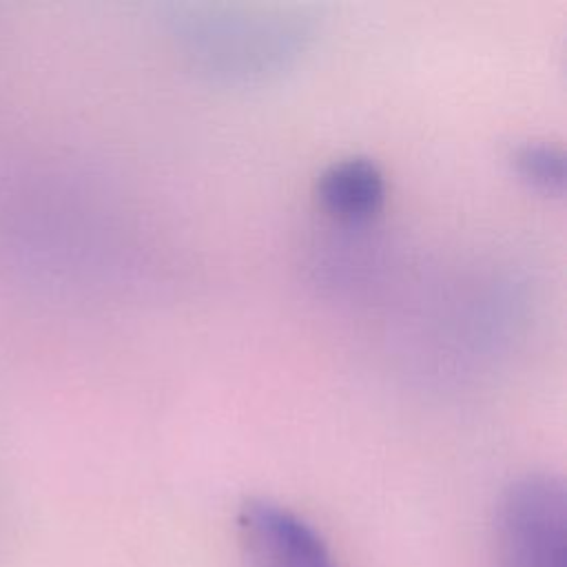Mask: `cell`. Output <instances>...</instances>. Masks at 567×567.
<instances>
[{"label":"cell","mask_w":567,"mask_h":567,"mask_svg":"<svg viewBox=\"0 0 567 567\" xmlns=\"http://www.w3.org/2000/svg\"><path fill=\"white\" fill-rule=\"evenodd\" d=\"M388 184L381 166L363 155L339 157L321 168L315 195L321 208L346 221L372 217L385 199Z\"/></svg>","instance_id":"cell-3"},{"label":"cell","mask_w":567,"mask_h":567,"mask_svg":"<svg viewBox=\"0 0 567 567\" xmlns=\"http://www.w3.org/2000/svg\"><path fill=\"white\" fill-rule=\"evenodd\" d=\"M498 567H567V498L558 476L525 474L496 512Z\"/></svg>","instance_id":"cell-1"},{"label":"cell","mask_w":567,"mask_h":567,"mask_svg":"<svg viewBox=\"0 0 567 567\" xmlns=\"http://www.w3.org/2000/svg\"><path fill=\"white\" fill-rule=\"evenodd\" d=\"M512 164L516 173L532 186L547 193L563 190L565 155L558 146L538 140L523 142L512 151Z\"/></svg>","instance_id":"cell-4"},{"label":"cell","mask_w":567,"mask_h":567,"mask_svg":"<svg viewBox=\"0 0 567 567\" xmlns=\"http://www.w3.org/2000/svg\"><path fill=\"white\" fill-rule=\"evenodd\" d=\"M237 540L246 567H334L319 532L299 514L268 498L241 503Z\"/></svg>","instance_id":"cell-2"}]
</instances>
